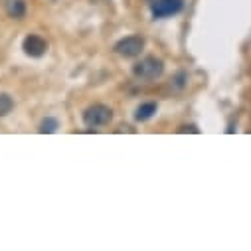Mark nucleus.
<instances>
[{
	"instance_id": "423d86ee",
	"label": "nucleus",
	"mask_w": 251,
	"mask_h": 251,
	"mask_svg": "<svg viewBox=\"0 0 251 251\" xmlns=\"http://www.w3.org/2000/svg\"><path fill=\"white\" fill-rule=\"evenodd\" d=\"M2 8H4L6 16L12 20H22L28 12L26 0H2Z\"/></svg>"
},
{
	"instance_id": "1a4fd4ad",
	"label": "nucleus",
	"mask_w": 251,
	"mask_h": 251,
	"mask_svg": "<svg viewBox=\"0 0 251 251\" xmlns=\"http://www.w3.org/2000/svg\"><path fill=\"white\" fill-rule=\"evenodd\" d=\"M14 109V99L8 93H0V117L10 115Z\"/></svg>"
},
{
	"instance_id": "9b49d317",
	"label": "nucleus",
	"mask_w": 251,
	"mask_h": 251,
	"mask_svg": "<svg viewBox=\"0 0 251 251\" xmlns=\"http://www.w3.org/2000/svg\"><path fill=\"white\" fill-rule=\"evenodd\" d=\"M188 131H190V133H196V135L200 133V129H198V127H194V125H184V127H180V129H178V133H188Z\"/></svg>"
},
{
	"instance_id": "0eeeda50",
	"label": "nucleus",
	"mask_w": 251,
	"mask_h": 251,
	"mask_svg": "<svg viewBox=\"0 0 251 251\" xmlns=\"http://www.w3.org/2000/svg\"><path fill=\"white\" fill-rule=\"evenodd\" d=\"M156 111H158V105H156L154 101H149V103H141V105L137 107V111H135V121H139V123H145V121L152 119Z\"/></svg>"
},
{
	"instance_id": "20e7f679",
	"label": "nucleus",
	"mask_w": 251,
	"mask_h": 251,
	"mask_svg": "<svg viewBox=\"0 0 251 251\" xmlns=\"http://www.w3.org/2000/svg\"><path fill=\"white\" fill-rule=\"evenodd\" d=\"M184 8V0H151V12L154 20L160 18H170L182 12Z\"/></svg>"
},
{
	"instance_id": "7ed1b4c3",
	"label": "nucleus",
	"mask_w": 251,
	"mask_h": 251,
	"mask_svg": "<svg viewBox=\"0 0 251 251\" xmlns=\"http://www.w3.org/2000/svg\"><path fill=\"white\" fill-rule=\"evenodd\" d=\"M115 53L125 57V59H133L139 57L145 50V38L143 36H127V38H121L115 46H113Z\"/></svg>"
},
{
	"instance_id": "9d476101",
	"label": "nucleus",
	"mask_w": 251,
	"mask_h": 251,
	"mask_svg": "<svg viewBox=\"0 0 251 251\" xmlns=\"http://www.w3.org/2000/svg\"><path fill=\"white\" fill-rule=\"evenodd\" d=\"M188 85V74L186 72H178L174 77H172V87L176 89V91H180V89H184Z\"/></svg>"
},
{
	"instance_id": "f257e3e1",
	"label": "nucleus",
	"mask_w": 251,
	"mask_h": 251,
	"mask_svg": "<svg viewBox=\"0 0 251 251\" xmlns=\"http://www.w3.org/2000/svg\"><path fill=\"white\" fill-rule=\"evenodd\" d=\"M164 74V61L156 55H145L133 66V75L141 81H154Z\"/></svg>"
},
{
	"instance_id": "6e6552de",
	"label": "nucleus",
	"mask_w": 251,
	"mask_h": 251,
	"mask_svg": "<svg viewBox=\"0 0 251 251\" xmlns=\"http://www.w3.org/2000/svg\"><path fill=\"white\" fill-rule=\"evenodd\" d=\"M57 129H59V121L53 119V117H46V119L40 123L38 133H42V135H51V133H55Z\"/></svg>"
},
{
	"instance_id": "f03ea898",
	"label": "nucleus",
	"mask_w": 251,
	"mask_h": 251,
	"mask_svg": "<svg viewBox=\"0 0 251 251\" xmlns=\"http://www.w3.org/2000/svg\"><path fill=\"white\" fill-rule=\"evenodd\" d=\"M111 119H113V109L105 103L89 105L83 111V125L87 127V131H97L99 127H107Z\"/></svg>"
},
{
	"instance_id": "39448f33",
	"label": "nucleus",
	"mask_w": 251,
	"mask_h": 251,
	"mask_svg": "<svg viewBox=\"0 0 251 251\" xmlns=\"http://www.w3.org/2000/svg\"><path fill=\"white\" fill-rule=\"evenodd\" d=\"M22 50H24V53L30 55V57H42V55H46V51H48V42H46L42 36H38V34H30V36L24 38Z\"/></svg>"
}]
</instances>
